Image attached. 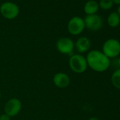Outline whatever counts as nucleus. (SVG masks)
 Here are the masks:
<instances>
[{"label": "nucleus", "instance_id": "6", "mask_svg": "<svg viewBox=\"0 0 120 120\" xmlns=\"http://www.w3.org/2000/svg\"><path fill=\"white\" fill-rule=\"evenodd\" d=\"M22 108L21 101L16 98H13L9 100L4 105V113L9 115L10 117L15 116L19 114Z\"/></svg>", "mask_w": 120, "mask_h": 120}, {"label": "nucleus", "instance_id": "20", "mask_svg": "<svg viewBox=\"0 0 120 120\" xmlns=\"http://www.w3.org/2000/svg\"><path fill=\"white\" fill-rule=\"evenodd\" d=\"M1 97H2V92H1V90H0V99H1Z\"/></svg>", "mask_w": 120, "mask_h": 120}, {"label": "nucleus", "instance_id": "11", "mask_svg": "<svg viewBox=\"0 0 120 120\" xmlns=\"http://www.w3.org/2000/svg\"><path fill=\"white\" fill-rule=\"evenodd\" d=\"M99 4L95 0H89L84 5V12L87 15H93L96 14V13L99 10Z\"/></svg>", "mask_w": 120, "mask_h": 120}, {"label": "nucleus", "instance_id": "7", "mask_svg": "<svg viewBox=\"0 0 120 120\" xmlns=\"http://www.w3.org/2000/svg\"><path fill=\"white\" fill-rule=\"evenodd\" d=\"M57 50L63 54L69 55L73 53L74 49V41L69 38H59L56 44Z\"/></svg>", "mask_w": 120, "mask_h": 120}, {"label": "nucleus", "instance_id": "21", "mask_svg": "<svg viewBox=\"0 0 120 120\" xmlns=\"http://www.w3.org/2000/svg\"><path fill=\"white\" fill-rule=\"evenodd\" d=\"M119 113H120V107H119Z\"/></svg>", "mask_w": 120, "mask_h": 120}, {"label": "nucleus", "instance_id": "19", "mask_svg": "<svg viewBox=\"0 0 120 120\" xmlns=\"http://www.w3.org/2000/svg\"><path fill=\"white\" fill-rule=\"evenodd\" d=\"M117 62H118V64H119V66L120 67V56L119 57V59H118V61H117Z\"/></svg>", "mask_w": 120, "mask_h": 120}, {"label": "nucleus", "instance_id": "13", "mask_svg": "<svg viewBox=\"0 0 120 120\" xmlns=\"http://www.w3.org/2000/svg\"><path fill=\"white\" fill-rule=\"evenodd\" d=\"M111 82L113 86L120 90V69L115 70L111 76Z\"/></svg>", "mask_w": 120, "mask_h": 120}, {"label": "nucleus", "instance_id": "17", "mask_svg": "<svg viewBox=\"0 0 120 120\" xmlns=\"http://www.w3.org/2000/svg\"><path fill=\"white\" fill-rule=\"evenodd\" d=\"M88 120H99V119H98V118H97L95 116H92V117H90L88 119Z\"/></svg>", "mask_w": 120, "mask_h": 120}, {"label": "nucleus", "instance_id": "15", "mask_svg": "<svg viewBox=\"0 0 120 120\" xmlns=\"http://www.w3.org/2000/svg\"><path fill=\"white\" fill-rule=\"evenodd\" d=\"M0 120H11V117L4 113L0 115Z\"/></svg>", "mask_w": 120, "mask_h": 120}, {"label": "nucleus", "instance_id": "2", "mask_svg": "<svg viewBox=\"0 0 120 120\" xmlns=\"http://www.w3.org/2000/svg\"><path fill=\"white\" fill-rule=\"evenodd\" d=\"M71 70L76 74H83L88 69L86 58L81 54H72L69 59Z\"/></svg>", "mask_w": 120, "mask_h": 120}, {"label": "nucleus", "instance_id": "18", "mask_svg": "<svg viewBox=\"0 0 120 120\" xmlns=\"http://www.w3.org/2000/svg\"><path fill=\"white\" fill-rule=\"evenodd\" d=\"M117 13H118V14L119 15V16H120V5H119V7H118V9H117V11H116Z\"/></svg>", "mask_w": 120, "mask_h": 120}, {"label": "nucleus", "instance_id": "10", "mask_svg": "<svg viewBox=\"0 0 120 120\" xmlns=\"http://www.w3.org/2000/svg\"><path fill=\"white\" fill-rule=\"evenodd\" d=\"M74 47L80 54L85 53L90 49L91 42L90 39L87 37H81L76 40Z\"/></svg>", "mask_w": 120, "mask_h": 120}, {"label": "nucleus", "instance_id": "4", "mask_svg": "<svg viewBox=\"0 0 120 120\" xmlns=\"http://www.w3.org/2000/svg\"><path fill=\"white\" fill-rule=\"evenodd\" d=\"M19 7L17 4L11 2H4L0 7V13L7 19L12 20L16 19L19 14Z\"/></svg>", "mask_w": 120, "mask_h": 120}, {"label": "nucleus", "instance_id": "5", "mask_svg": "<svg viewBox=\"0 0 120 120\" xmlns=\"http://www.w3.org/2000/svg\"><path fill=\"white\" fill-rule=\"evenodd\" d=\"M86 28L84 20L79 16L71 18L67 25L69 33L73 35H79L81 34Z\"/></svg>", "mask_w": 120, "mask_h": 120}, {"label": "nucleus", "instance_id": "16", "mask_svg": "<svg viewBox=\"0 0 120 120\" xmlns=\"http://www.w3.org/2000/svg\"><path fill=\"white\" fill-rule=\"evenodd\" d=\"M112 2H113L114 4L120 5V0H112Z\"/></svg>", "mask_w": 120, "mask_h": 120}, {"label": "nucleus", "instance_id": "12", "mask_svg": "<svg viewBox=\"0 0 120 120\" xmlns=\"http://www.w3.org/2000/svg\"><path fill=\"white\" fill-rule=\"evenodd\" d=\"M107 24L111 28H116L120 24V16L117 12L110 13L107 17Z\"/></svg>", "mask_w": 120, "mask_h": 120}, {"label": "nucleus", "instance_id": "14", "mask_svg": "<svg viewBox=\"0 0 120 120\" xmlns=\"http://www.w3.org/2000/svg\"><path fill=\"white\" fill-rule=\"evenodd\" d=\"M99 7L102 10H109L112 8L114 3L112 0H100L98 3Z\"/></svg>", "mask_w": 120, "mask_h": 120}, {"label": "nucleus", "instance_id": "1", "mask_svg": "<svg viewBox=\"0 0 120 120\" xmlns=\"http://www.w3.org/2000/svg\"><path fill=\"white\" fill-rule=\"evenodd\" d=\"M86 58L88 67L96 72H104L107 71L111 64L110 59L102 51L98 49L88 52Z\"/></svg>", "mask_w": 120, "mask_h": 120}, {"label": "nucleus", "instance_id": "8", "mask_svg": "<svg viewBox=\"0 0 120 120\" xmlns=\"http://www.w3.org/2000/svg\"><path fill=\"white\" fill-rule=\"evenodd\" d=\"M83 20L86 28L92 31H98L100 30L103 26L102 18L97 14L87 15Z\"/></svg>", "mask_w": 120, "mask_h": 120}, {"label": "nucleus", "instance_id": "9", "mask_svg": "<svg viewBox=\"0 0 120 120\" xmlns=\"http://www.w3.org/2000/svg\"><path fill=\"white\" fill-rule=\"evenodd\" d=\"M71 80L68 74L64 72H58L53 77L54 84L59 88H65L70 84Z\"/></svg>", "mask_w": 120, "mask_h": 120}, {"label": "nucleus", "instance_id": "3", "mask_svg": "<svg viewBox=\"0 0 120 120\" xmlns=\"http://www.w3.org/2000/svg\"><path fill=\"white\" fill-rule=\"evenodd\" d=\"M102 52L109 59L118 56L120 54V42L114 38L107 40L102 45Z\"/></svg>", "mask_w": 120, "mask_h": 120}]
</instances>
